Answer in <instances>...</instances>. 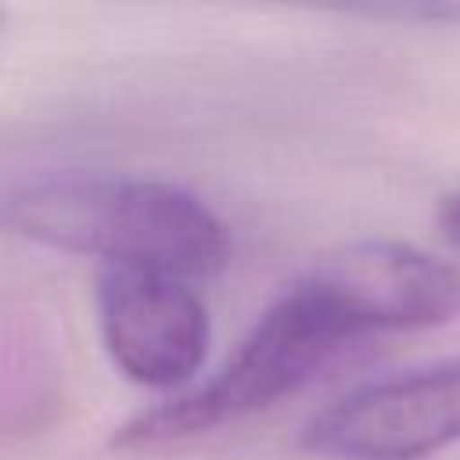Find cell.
Instances as JSON below:
<instances>
[{
    "mask_svg": "<svg viewBox=\"0 0 460 460\" xmlns=\"http://www.w3.org/2000/svg\"><path fill=\"white\" fill-rule=\"evenodd\" d=\"M4 219L25 241L104 259L108 270L208 277L226 262V230L190 190L147 176H50L18 187Z\"/></svg>",
    "mask_w": 460,
    "mask_h": 460,
    "instance_id": "obj_1",
    "label": "cell"
},
{
    "mask_svg": "<svg viewBox=\"0 0 460 460\" xmlns=\"http://www.w3.org/2000/svg\"><path fill=\"white\" fill-rule=\"evenodd\" d=\"M356 338L345 316L302 277L259 316L234 356L201 388L133 417L119 428L111 446L151 453L266 410L313 381Z\"/></svg>",
    "mask_w": 460,
    "mask_h": 460,
    "instance_id": "obj_2",
    "label": "cell"
},
{
    "mask_svg": "<svg viewBox=\"0 0 460 460\" xmlns=\"http://www.w3.org/2000/svg\"><path fill=\"white\" fill-rule=\"evenodd\" d=\"M438 226H442V234H446V241L460 252V190L442 201V208H438Z\"/></svg>",
    "mask_w": 460,
    "mask_h": 460,
    "instance_id": "obj_6",
    "label": "cell"
},
{
    "mask_svg": "<svg viewBox=\"0 0 460 460\" xmlns=\"http://www.w3.org/2000/svg\"><path fill=\"white\" fill-rule=\"evenodd\" d=\"M97 313L115 367L147 388H172L194 377L208 352L205 302L176 277L104 270Z\"/></svg>",
    "mask_w": 460,
    "mask_h": 460,
    "instance_id": "obj_5",
    "label": "cell"
},
{
    "mask_svg": "<svg viewBox=\"0 0 460 460\" xmlns=\"http://www.w3.org/2000/svg\"><path fill=\"white\" fill-rule=\"evenodd\" d=\"M305 280L363 338L420 331L460 316V273L399 241H352L313 262Z\"/></svg>",
    "mask_w": 460,
    "mask_h": 460,
    "instance_id": "obj_4",
    "label": "cell"
},
{
    "mask_svg": "<svg viewBox=\"0 0 460 460\" xmlns=\"http://www.w3.org/2000/svg\"><path fill=\"white\" fill-rule=\"evenodd\" d=\"M460 438V359L370 381L305 420L302 449L331 460H420Z\"/></svg>",
    "mask_w": 460,
    "mask_h": 460,
    "instance_id": "obj_3",
    "label": "cell"
}]
</instances>
